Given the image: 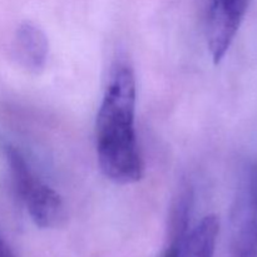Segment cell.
<instances>
[{"mask_svg":"<svg viewBox=\"0 0 257 257\" xmlns=\"http://www.w3.org/2000/svg\"><path fill=\"white\" fill-rule=\"evenodd\" d=\"M0 257H17L2 235H0Z\"/></svg>","mask_w":257,"mask_h":257,"instance_id":"8","label":"cell"},{"mask_svg":"<svg viewBox=\"0 0 257 257\" xmlns=\"http://www.w3.org/2000/svg\"><path fill=\"white\" fill-rule=\"evenodd\" d=\"M17 195L33 222L40 228H54L64 222L67 213L59 193L39 180L19 150L9 143L2 146Z\"/></svg>","mask_w":257,"mask_h":257,"instance_id":"2","label":"cell"},{"mask_svg":"<svg viewBox=\"0 0 257 257\" xmlns=\"http://www.w3.org/2000/svg\"><path fill=\"white\" fill-rule=\"evenodd\" d=\"M226 257H257V161L247 166L231 208Z\"/></svg>","mask_w":257,"mask_h":257,"instance_id":"3","label":"cell"},{"mask_svg":"<svg viewBox=\"0 0 257 257\" xmlns=\"http://www.w3.org/2000/svg\"><path fill=\"white\" fill-rule=\"evenodd\" d=\"M136 103L135 72L127 63H118L110 74L95 122L100 171L117 185H132L143 177L136 135Z\"/></svg>","mask_w":257,"mask_h":257,"instance_id":"1","label":"cell"},{"mask_svg":"<svg viewBox=\"0 0 257 257\" xmlns=\"http://www.w3.org/2000/svg\"><path fill=\"white\" fill-rule=\"evenodd\" d=\"M14 52L18 63L25 70L39 74L47 65L49 40L39 27L25 22L15 33Z\"/></svg>","mask_w":257,"mask_h":257,"instance_id":"5","label":"cell"},{"mask_svg":"<svg viewBox=\"0 0 257 257\" xmlns=\"http://www.w3.org/2000/svg\"><path fill=\"white\" fill-rule=\"evenodd\" d=\"M250 0H212L207 19V47L215 64L225 58L240 29Z\"/></svg>","mask_w":257,"mask_h":257,"instance_id":"4","label":"cell"},{"mask_svg":"<svg viewBox=\"0 0 257 257\" xmlns=\"http://www.w3.org/2000/svg\"><path fill=\"white\" fill-rule=\"evenodd\" d=\"M218 232L220 221L217 216H205L181 240L177 257H215Z\"/></svg>","mask_w":257,"mask_h":257,"instance_id":"6","label":"cell"},{"mask_svg":"<svg viewBox=\"0 0 257 257\" xmlns=\"http://www.w3.org/2000/svg\"><path fill=\"white\" fill-rule=\"evenodd\" d=\"M185 237V236H183ZM183 237H170V245L167 246V248L163 252L162 257H177L178 252V246H180L181 240Z\"/></svg>","mask_w":257,"mask_h":257,"instance_id":"7","label":"cell"}]
</instances>
